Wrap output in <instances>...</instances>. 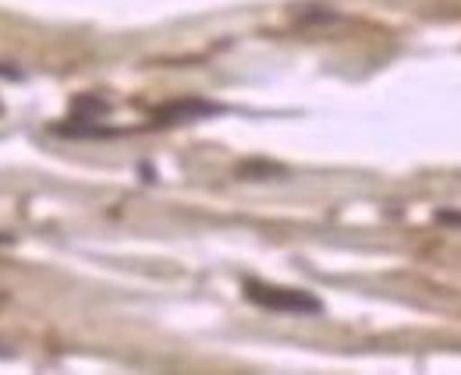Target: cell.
Segmentation results:
<instances>
[{
	"label": "cell",
	"mask_w": 461,
	"mask_h": 375,
	"mask_svg": "<svg viewBox=\"0 0 461 375\" xmlns=\"http://www.w3.org/2000/svg\"><path fill=\"white\" fill-rule=\"evenodd\" d=\"M245 294L249 301L263 305V308H274V312H294V316H312L320 312V301L302 294V290H288V287H270V283H259V280H249L245 283Z\"/></svg>",
	"instance_id": "1"
}]
</instances>
